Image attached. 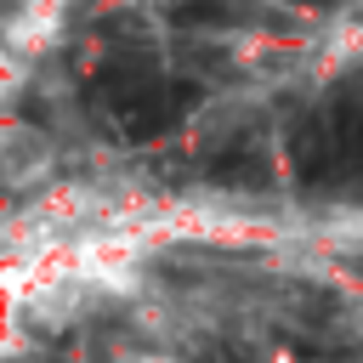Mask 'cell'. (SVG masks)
Masks as SVG:
<instances>
[{"label":"cell","mask_w":363,"mask_h":363,"mask_svg":"<svg viewBox=\"0 0 363 363\" xmlns=\"http://www.w3.org/2000/svg\"><path fill=\"white\" fill-rule=\"evenodd\" d=\"M62 11H68V0H11V11H6V62H11V79L34 57H45L51 34L62 28Z\"/></svg>","instance_id":"1"},{"label":"cell","mask_w":363,"mask_h":363,"mask_svg":"<svg viewBox=\"0 0 363 363\" xmlns=\"http://www.w3.org/2000/svg\"><path fill=\"white\" fill-rule=\"evenodd\" d=\"M113 363H176V357H170L164 346H119Z\"/></svg>","instance_id":"2"},{"label":"cell","mask_w":363,"mask_h":363,"mask_svg":"<svg viewBox=\"0 0 363 363\" xmlns=\"http://www.w3.org/2000/svg\"><path fill=\"white\" fill-rule=\"evenodd\" d=\"M357 238H363V216H357Z\"/></svg>","instance_id":"3"}]
</instances>
